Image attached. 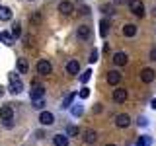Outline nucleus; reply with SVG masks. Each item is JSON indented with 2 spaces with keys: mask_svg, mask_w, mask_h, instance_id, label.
<instances>
[{
  "mask_svg": "<svg viewBox=\"0 0 156 146\" xmlns=\"http://www.w3.org/2000/svg\"><path fill=\"white\" fill-rule=\"evenodd\" d=\"M8 80H10V88H8V90L12 92V94H20V92L23 90V84H22V80H20V76L16 74V72H10Z\"/></svg>",
  "mask_w": 156,
  "mask_h": 146,
  "instance_id": "obj_1",
  "label": "nucleus"
},
{
  "mask_svg": "<svg viewBox=\"0 0 156 146\" xmlns=\"http://www.w3.org/2000/svg\"><path fill=\"white\" fill-rule=\"evenodd\" d=\"M129 10H131L133 16L143 18L144 16V4H143V0H129Z\"/></svg>",
  "mask_w": 156,
  "mask_h": 146,
  "instance_id": "obj_2",
  "label": "nucleus"
},
{
  "mask_svg": "<svg viewBox=\"0 0 156 146\" xmlns=\"http://www.w3.org/2000/svg\"><path fill=\"white\" fill-rule=\"evenodd\" d=\"M51 72H53L51 61H47V58H41V61L37 62V74H39V76H49Z\"/></svg>",
  "mask_w": 156,
  "mask_h": 146,
  "instance_id": "obj_3",
  "label": "nucleus"
},
{
  "mask_svg": "<svg viewBox=\"0 0 156 146\" xmlns=\"http://www.w3.org/2000/svg\"><path fill=\"white\" fill-rule=\"evenodd\" d=\"M127 97H129V92H127L125 88H121V86H117L113 90V94H111V99H113L115 103H125Z\"/></svg>",
  "mask_w": 156,
  "mask_h": 146,
  "instance_id": "obj_4",
  "label": "nucleus"
},
{
  "mask_svg": "<svg viewBox=\"0 0 156 146\" xmlns=\"http://www.w3.org/2000/svg\"><path fill=\"white\" fill-rule=\"evenodd\" d=\"M139 78H140V82H144V84H152L154 78H156V72H154L150 66H146V68H143V70H140Z\"/></svg>",
  "mask_w": 156,
  "mask_h": 146,
  "instance_id": "obj_5",
  "label": "nucleus"
},
{
  "mask_svg": "<svg viewBox=\"0 0 156 146\" xmlns=\"http://www.w3.org/2000/svg\"><path fill=\"white\" fill-rule=\"evenodd\" d=\"M45 97V88H43L41 84H33L31 90H29V99H43Z\"/></svg>",
  "mask_w": 156,
  "mask_h": 146,
  "instance_id": "obj_6",
  "label": "nucleus"
},
{
  "mask_svg": "<svg viewBox=\"0 0 156 146\" xmlns=\"http://www.w3.org/2000/svg\"><path fill=\"white\" fill-rule=\"evenodd\" d=\"M57 10L62 14V16H70V14L74 12V4H72L70 0H61L58 6H57Z\"/></svg>",
  "mask_w": 156,
  "mask_h": 146,
  "instance_id": "obj_7",
  "label": "nucleus"
},
{
  "mask_svg": "<svg viewBox=\"0 0 156 146\" xmlns=\"http://www.w3.org/2000/svg\"><path fill=\"white\" fill-rule=\"evenodd\" d=\"M82 140L90 146V144H96V140H98V130H94V129H86V130H82Z\"/></svg>",
  "mask_w": 156,
  "mask_h": 146,
  "instance_id": "obj_8",
  "label": "nucleus"
},
{
  "mask_svg": "<svg viewBox=\"0 0 156 146\" xmlns=\"http://www.w3.org/2000/svg\"><path fill=\"white\" fill-rule=\"evenodd\" d=\"M76 37L80 39V41H88V39L92 37V27L90 26H78L76 27Z\"/></svg>",
  "mask_w": 156,
  "mask_h": 146,
  "instance_id": "obj_9",
  "label": "nucleus"
},
{
  "mask_svg": "<svg viewBox=\"0 0 156 146\" xmlns=\"http://www.w3.org/2000/svg\"><path fill=\"white\" fill-rule=\"evenodd\" d=\"M39 123H41L43 127L55 125V115H53L51 111H41V113H39Z\"/></svg>",
  "mask_w": 156,
  "mask_h": 146,
  "instance_id": "obj_10",
  "label": "nucleus"
},
{
  "mask_svg": "<svg viewBox=\"0 0 156 146\" xmlns=\"http://www.w3.org/2000/svg\"><path fill=\"white\" fill-rule=\"evenodd\" d=\"M111 61H113V64H115V66H125L127 62H129V55H127L125 51H117Z\"/></svg>",
  "mask_w": 156,
  "mask_h": 146,
  "instance_id": "obj_11",
  "label": "nucleus"
},
{
  "mask_svg": "<svg viewBox=\"0 0 156 146\" xmlns=\"http://www.w3.org/2000/svg\"><path fill=\"white\" fill-rule=\"evenodd\" d=\"M129 125H131V117L127 115V113L115 115V127H117V129H127Z\"/></svg>",
  "mask_w": 156,
  "mask_h": 146,
  "instance_id": "obj_12",
  "label": "nucleus"
},
{
  "mask_svg": "<svg viewBox=\"0 0 156 146\" xmlns=\"http://www.w3.org/2000/svg\"><path fill=\"white\" fill-rule=\"evenodd\" d=\"M121 78H123V74H121L119 70H109V72H107V76H105V80H107V84H109V86H117L121 82Z\"/></svg>",
  "mask_w": 156,
  "mask_h": 146,
  "instance_id": "obj_13",
  "label": "nucleus"
},
{
  "mask_svg": "<svg viewBox=\"0 0 156 146\" xmlns=\"http://www.w3.org/2000/svg\"><path fill=\"white\" fill-rule=\"evenodd\" d=\"M78 72H80V62H78L76 58H70V61L66 62V74H70V76H76Z\"/></svg>",
  "mask_w": 156,
  "mask_h": 146,
  "instance_id": "obj_14",
  "label": "nucleus"
},
{
  "mask_svg": "<svg viewBox=\"0 0 156 146\" xmlns=\"http://www.w3.org/2000/svg\"><path fill=\"white\" fill-rule=\"evenodd\" d=\"M0 119L2 121H8V119H14V109H12V105H2L0 107Z\"/></svg>",
  "mask_w": 156,
  "mask_h": 146,
  "instance_id": "obj_15",
  "label": "nucleus"
},
{
  "mask_svg": "<svg viewBox=\"0 0 156 146\" xmlns=\"http://www.w3.org/2000/svg\"><path fill=\"white\" fill-rule=\"evenodd\" d=\"M16 66H18V72H20V74H27V70H29V62H27V58H26V57H20V58H18V62H16Z\"/></svg>",
  "mask_w": 156,
  "mask_h": 146,
  "instance_id": "obj_16",
  "label": "nucleus"
},
{
  "mask_svg": "<svg viewBox=\"0 0 156 146\" xmlns=\"http://www.w3.org/2000/svg\"><path fill=\"white\" fill-rule=\"evenodd\" d=\"M53 144H55V146H68V136L62 134V133L55 134V136H53Z\"/></svg>",
  "mask_w": 156,
  "mask_h": 146,
  "instance_id": "obj_17",
  "label": "nucleus"
},
{
  "mask_svg": "<svg viewBox=\"0 0 156 146\" xmlns=\"http://www.w3.org/2000/svg\"><path fill=\"white\" fill-rule=\"evenodd\" d=\"M136 31H139V29H136L135 23H125V26H123V35L125 37H135Z\"/></svg>",
  "mask_w": 156,
  "mask_h": 146,
  "instance_id": "obj_18",
  "label": "nucleus"
},
{
  "mask_svg": "<svg viewBox=\"0 0 156 146\" xmlns=\"http://www.w3.org/2000/svg\"><path fill=\"white\" fill-rule=\"evenodd\" d=\"M12 19V10L8 6H0V22H10Z\"/></svg>",
  "mask_w": 156,
  "mask_h": 146,
  "instance_id": "obj_19",
  "label": "nucleus"
},
{
  "mask_svg": "<svg viewBox=\"0 0 156 146\" xmlns=\"http://www.w3.org/2000/svg\"><path fill=\"white\" fill-rule=\"evenodd\" d=\"M107 31H109V19L101 18L100 19V35L101 37H107Z\"/></svg>",
  "mask_w": 156,
  "mask_h": 146,
  "instance_id": "obj_20",
  "label": "nucleus"
},
{
  "mask_svg": "<svg viewBox=\"0 0 156 146\" xmlns=\"http://www.w3.org/2000/svg\"><path fill=\"white\" fill-rule=\"evenodd\" d=\"M74 99H76V94L72 92V94H68V96L65 97V99H62V107H65V109H68V107L74 103Z\"/></svg>",
  "mask_w": 156,
  "mask_h": 146,
  "instance_id": "obj_21",
  "label": "nucleus"
},
{
  "mask_svg": "<svg viewBox=\"0 0 156 146\" xmlns=\"http://www.w3.org/2000/svg\"><path fill=\"white\" fill-rule=\"evenodd\" d=\"M82 130H80V127H76V125H68L66 127V136H78Z\"/></svg>",
  "mask_w": 156,
  "mask_h": 146,
  "instance_id": "obj_22",
  "label": "nucleus"
},
{
  "mask_svg": "<svg viewBox=\"0 0 156 146\" xmlns=\"http://www.w3.org/2000/svg\"><path fill=\"white\" fill-rule=\"evenodd\" d=\"M0 41H4L6 45H12V43H14V37L10 35L8 31H0Z\"/></svg>",
  "mask_w": 156,
  "mask_h": 146,
  "instance_id": "obj_23",
  "label": "nucleus"
},
{
  "mask_svg": "<svg viewBox=\"0 0 156 146\" xmlns=\"http://www.w3.org/2000/svg\"><path fill=\"white\" fill-rule=\"evenodd\" d=\"M10 35H12V37H20V35H22V26H20V23H14Z\"/></svg>",
  "mask_w": 156,
  "mask_h": 146,
  "instance_id": "obj_24",
  "label": "nucleus"
},
{
  "mask_svg": "<svg viewBox=\"0 0 156 146\" xmlns=\"http://www.w3.org/2000/svg\"><path fill=\"white\" fill-rule=\"evenodd\" d=\"M70 113L74 115V117H80L82 113H84V107H82V105H74V107L70 109Z\"/></svg>",
  "mask_w": 156,
  "mask_h": 146,
  "instance_id": "obj_25",
  "label": "nucleus"
},
{
  "mask_svg": "<svg viewBox=\"0 0 156 146\" xmlns=\"http://www.w3.org/2000/svg\"><path fill=\"white\" fill-rule=\"evenodd\" d=\"M146 144H150V136H140L135 142V146H146Z\"/></svg>",
  "mask_w": 156,
  "mask_h": 146,
  "instance_id": "obj_26",
  "label": "nucleus"
},
{
  "mask_svg": "<svg viewBox=\"0 0 156 146\" xmlns=\"http://www.w3.org/2000/svg\"><path fill=\"white\" fill-rule=\"evenodd\" d=\"M100 10H101L104 14H109V16L113 14V6H111V4H101V6H100Z\"/></svg>",
  "mask_w": 156,
  "mask_h": 146,
  "instance_id": "obj_27",
  "label": "nucleus"
},
{
  "mask_svg": "<svg viewBox=\"0 0 156 146\" xmlns=\"http://www.w3.org/2000/svg\"><path fill=\"white\" fill-rule=\"evenodd\" d=\"M43 105H45V99H33L31 101V107H33V109H43Z\"/></svg>",
  "mask_w": 156,
  "mask_h": 146,
  "instance_id": "obj_28",
  "label": "nucleus"
},
{
  "mask_svg": "<svg viewBox=\"0 0 156 146\" xmlns=\"http://www.w3.org/2000/svg\"><path fill=\"white\" fill-rule=\"evenodd\" d=\"M90 74H92L90 70H86V72H82V74H80V82H82V84H86V82L90 80Z\"/></svg>",
  "mask_w": 156,
  "mask_h": 146,
  "instance_id": "obj_29",
  "label": "nucleus"
},
{
  "mask_svg": "<svg viewBox=\"0 0 156 146\" xmlns=\"http://www.w3.org/2000/svg\"><path fill=\"white\" fill-rule=\"evenodd\" d=\"M78 96H80V99H88V97H90V90H88V88H82Z\"/></svg>",
  "mask_w": 156,
  "mask_h": 146,
  "instance_id": "obj_30",
  "label": "nucleus"
},
{
  "mask_svg": "<svg viewBox=\"0 0 156 146\" xmlns=\"http://www.w3.org/2000/svg\"><path fill=\"white\" fill-rule=\"evenodd\" d=\"M39 19H41V14L39 12H33L31 16H29V22H39Z\"/></svg>",
  "mask_w": 156,
  "mask_h": 146,
  "instance_id": "obj_31",
  "label": "nucleus"
},
{
  "mask_svg": "<svg viewBox=\"0 0 156 146\" xmlns=\"http://www.w3.org/2000/svg\"><path fill=\"white\" fill-rule=\"evenodd\" d=\"M98 55H100V53H98L96 49H94V51L90 53V58H88V61H90V62H96V61H98Z\"/></svg>",
  "mask_w": 156,
  "mask_h": 146,
  "instance_id": "obj_32",
  "label": "nucleus"
},
{
  "mask_svg": "<svg viewBox=\"0 0 156 146\" xmlns=\"http://www.w3.org/2000/svg\"><path fill=\"white\" fill-rule=\"evenodd\" d=\"M148 58H150L152 62H156V47H152V49H150V53H148Z\"/></svg>",
  "mask_w": 156,
  "mask_h": 146,
  "instance_id": "obj_33",
  "label": "nucleus"
},
{
  "mask_svg": "<svg viewBox=\"0 0 156 146\" xmlns=\"http://www.w3.org/2000/svg\"><path fill=\"white\" fill-rule=\"evenodd\" d=\"M4 127H6V129H12V127H14V119H8V121H4Z\"/></svg>",
  "mask_w": 156,
  "mask_h": 146,
  "instance_id": "obj_34",
  "label": "nucleus"
},
{
  "mask_svg": "<svg viewBox=\"0 0 156 146\" xmlns=\"http://www.w3.org/2000/svg\"><path fill=\"white\" fill-rule=\"evenodd\" d=\"M94 113H101V105H100V103L94 105Z\"/></svg>",
  "mask_w": 156,
  "mask_h": 146,
  "instance_id": "obj_35",
  "label": "nucleus"
},
{
  "mask_svg": "<svg viewBox=\"0 0 156 146\" xmlns=\"http://www.w3.org/2000/svg\"><path fill=\"white\" fill-rule=\"evenodd\" d=\"M136 123H139V125H143V127H144V125H146V119H144V117H139V121H136Z\"/></svg>",
  "mask_w": 156,
  "mask_h": 146,
  "instance_id": "obj_36",
  "label": "nucleus"
},
{
  "mask_svg": "<svg viewBox=\"0 0 156 146\" xmlns=\"http://www.w3.org/2000/svg\"><path fill=\"white\" fill-rule=\"evenodd\" d=\"M115 4H129V0H113Z\"/></svg>",
  "mask_w": 156,
  "mask_h": 146,
  "instance_id": "obj_37",
  "label": "nucleus"
},
{
  "mask_svg": "<svg viewBox=\"0 0 156 146\" xmlns=\"http://www.w3.org/2000/svg\"><path fill=\"white\" fill-rule=\"evenodd\" d=\"M150 107H152V109H156V97L152 99V103H150Z\"/></svg>",
  "mask_w": 156,
  "mask_h": 146,
  "instance_id": "obj_38",
  "label": "nucleus"
},
{
  "mask_svg": "<svg viewBox=\"0 0 156 146\" xmlns=\"http://www.w3.org/2000/svg\"><path fill=\"white\" fill-rule=\"evenodd\" d=\"M2 94H4V88H2V86H0V97H2Z\"/></svg>",
  "mask_w": 156,
  "mask_h": 146,
  "instance_id": "obj_39",
  "label": "nucleus"
},
{
  "mask_svg": "<svg viewBox=\"0 0 156 146\" xmlns=\"http://www.w3.org/2000/svg\"><path fill=\"white\" fill-rule=\"evenodd\" d=\"M152 14H154V16H156V8H152Z\"/></svg>",
  "mask_w": 156,
  "mask_h": 146,
  "instance_id": "obj_40",
  "label": "nucleus"
},
{
  "mask_svg": "<svg viewBox=\"0 0 156 146\" xmlns=\"http://www.w3.org/2000/svg\"><path fill=\"white\" fill-rule=\"evenodd\" d=\"M105 146H115V144H109V142H107V144H105Z\"/></svg>",
  "mask_w": 156,
  "mask_h": 146,
  "instance_id": "obj_41",
  "label": "nucleus"
}]
</instances>
